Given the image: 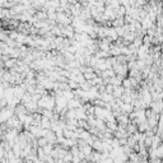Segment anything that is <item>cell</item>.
<instances>
[{"label": "cell", "instance_id": "2", "mask_svg": "<svg viewBox=\"0 0 163 163\" xmlns=\"http://www.w3.org/2000/svg\"><path fill=\"white\" fill-rule=\"evenodd\" d=\"M122 87H124V88H133V87H131L130 78H129V79H122Z\"/></svg>", "mask_w": 163, "mask_h": 163}, {"label": "cell", "instance_id": "1", "mask_svg": "<svg viewBox=\"0 0 163 163\" xmlns=\"http://www.w3.org/2000/svg\"><path fill=\"white\" fill-rule=\"evenodd\" d=\"M83 74H84L85 80H92L94 76H97V74L96 73H93V72H85V73H83Z\"/></svg>", "mask_w": 163, "mask_h": 163}, {"label": "cell", "instance_id": "3", "mask_svg": "<svg viewBox=\"0 0 163 163\" xmlns=\"http://www.w3.org/2000/svg\"><path fill=\"white\" fill-rule=\"evenodd\" d=\"M15 64H17V63H15V60L14 59H10V60H8L7 63H5V65H7L8 68H12V66H14Z\"/></svg>", "mask_w": 163, "mask_h": 163}, {"label": "cell", "instance_id": "4", "mask_svg": "<svg viewBox=\"0 0 163 163\" xmlns=\"http://www.w3.org/2000/svg\"><path fill=\"white\" fill-rule=\"evenodd\" d=\"M3 133H4V130H3V129L0 128V139H1V138H3Z\"/></svg>", "mask_w": 163, "mask_h": 163}]
</instances>
